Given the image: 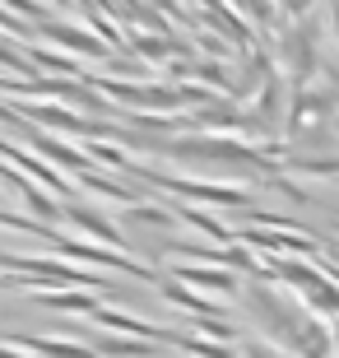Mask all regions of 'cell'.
I'll list each match as a JSON object with an SVG mask.
<instances>
[{
	"label": "cell",
	"instance_id": "1",
	"mask_svg": "<svg viewBox=\"0 0 339 358\" xmlns=\"http://www.w3.org/2000/svg\"><path fill=\"white\" fill-rule=\"evenodd\" d=\"M270 52H274V61L284 66L288 89L312 84L316 70H321V19H293V24H284Z\"/></svg>",
	"mask_w": 339,
	"mask_h": 358
},
{
	"label": "cell",
	"instance_id": "2",
	"mask_svg": "<svg viewBox=\"0 0 339 358\" xmlns=\"http://www.w3.org/2000/svg\"><path fill=\"white\" fill-rule=\"evenodd\" d=\"M126 173H135L140 182H149L154 191H168V196H186L196 205H214V210H242L251 205L247 186H228V182H200V177H172V173H149L140 163H131Z\"/></svg>",
	"mask_w": 339,
	"mask_h": 358
},
{
	"label": "cell",
	"instance_id": "3",
	"mask_svg": "<svg viewBox=\"0 0 339 358\" xmlns=\"http://www.w3.org/2000/svg\"><path fill=\"white\" fill-rule=\"evenodd\" d=\"M47 242H52L56 252L66 256L70 266H103V270H121V275H135V279H144V284H163V275H154V270L144 266V261H135V256H126V252H112V247H93V242H79V238H70V233H52Z\"/></svg>",
	"mask_w": 339,
	"mask_h": 358
},
{
	"label": "cell",
	"instance_id": "4",
	"mask_svg": "<svg viewBox=\"0 0 339 358\" xmlns=\"http://www.w3.org/2000/svg\"><path fill=\"white\" fill-rule=\"evenodd\" d=\"M10 349H24L28 358H98L84 340H61V335H5Z\"/></svg>",
	"mask_w": 339,
	"mask_h": 358
},
{
	"label": "cell",
	"instance_id": "5",
	"mask_svg": "<svg viewBox=\"0 0 339 358\" xmlns=\"http://www.w3.org/2000/svg\"><path fill=\"white\" fill-rule=\"evenodd\" d=\"M168 279H177V284H186V289H209V293H223V298H233V293H242V284H237L233 270L223 266H172Z\"/></svg>",
	"mask_w": 339,
	"mask_h": 358
},
{
	"label": "cell",
	"instance_id": "6",
	"mask_svg": "<svg viewBox=\"0 0 339 358\" xmlns=\"http://www.w3.org/2000/svg\"><path fill=\"white\" fill-rule=\"evenodd\" d=\"M284 349H293L298 358H330V354H335V331H330L321 317H312V312H307V317H302V326L288 335Z\"/></svg>",
	"mask_w": 339,
	"mask_h": 358
},
{
	"label": "cell",
	"instance_id": "7",
	"mask_svg": "<svg viewBox=\"0 0 339 358\" xmlns=\"http://www.w3.org/2000/svg\"><path fill=\"white\" fill-rule=\"evenodd\" d=\"M47 42H61V47H70V52H79V56H93V61H107L112 56V47H107L93 28H75V24H42L38 28Z\"/></svg>",
	"mask_w": 339,
	"mask_h": 358
},
{
	"label": "cell",
	"instance_id": "8",
	"mask_svg": "<svg viewBox=\"0 0 339 358\" xmlns=\"http://www.w3.org/2000/svg\"><path fill=\"white\" fill-rule=\"evenodd\" d=\"M33 154L47 159V163H56V168H66L70 177H79V173H89V168H93L89 149L70 145V140H56V135H33Z\"/></svg>",
	"mask_w": 339,
	"mask_h": 358
},
{
	"label": "cell",
	"instance_id": "9",
	"mask_svg": "<svg viewBox=\"0 0 339 358\" xmlns=\"http://www.w3.org/2000/svg\"><path fill=\"white\" fill-rule=\"evenodd\" d=\"M61 219H70L75 228H84L89 238L107 242V247H126V238H121V228L107 219V214L89 210V205H75V200H61Z\"/></svg>",
	"mask_w": 339,
	"mask_h": 358
},
{
	"label": "cell",
	"instance_id": "10",
	"mask_svg": "<svg viewBox=\"0 0 339 358\" xmlns=\"http://www.w3.org/2000/svg\"><path fill=\"white\" fill-rule=\"evenodd\" d=\"M89 349L98 358H158L154 340H131V335H98L89 340Z\"/></svg>",
	"mask_w": 339,
	"mask_h": 358
},
{
	"label": "cell",
	"instance_id": "11",
	"mask_svg": "<svg viewBox=\"0 0 339 358\" xmlns=\"http://www.w3.org/2000/svg\"><path fill=\"white\" fill-rule=\"evenodd\" d=\"M19 117L28 121H42V126H52V131H66V135H84V121L79 112H70V107H56V103H28Z\"/></svg>",
	"mask_w": 339,
	"mask_h": 358
},
{
	"label": "cell",
	"instance_id": "12",
	"mask_svg": "<svg viewBox=\"0 0 339 358\" xmlns=\"http://www.w3.org/2000/svg\"><path fill=\"white\" fill-rule=\"evenodd\" d=\"M38 303L47 307V312H84V317H93L98 312V293H84V289H56V293H38Z\"/></svg>",
	"mask_w": 339,
	"mask_h": 358
},
{
	"label": "cell",
	"instance_id": "13",
	"mask_svg": "<svg viewBox=\"0 0 339 358\" xmlns=\"http://www.w3.org/2000/svg\"><path fill=\"white\" fill-rule=\"evenodd\" d=\"M158 289H163V298H168V303H177V307H186V312H191V317H214V312H219V307L209 303V298H200L196 289H186V284H177V279H168L163 275V284H158Z\"/></svg>",
	"mask_w": 339,
	"mask_h": 358
},
{
	"label": "cell",
	"instance_id": "14",
	"mask_svg": "<svg viewBox=\"0 0 339 358\" xmlns=\"http://www.w3.org/2000/svg\"><path fill=\"white\" fill-rule=\"evenodd\" d=\"M172 214H177V224L200 228V233H209L214 242H233V224H223V219H214V214H205V210H191V205H172Z\"/></svg>",
	"mask_w": 339,
	"mask_h": 358
},
{
	"label": "cell",
	"instance_id": "15",
	"mask_svg": "<svg viewBox=\"0 0 339 358\" xmlns=\"http://www.w3.org/2000/svg\"><path fill=\"white\" fill-rule=\"evenodd\" d=\"M24 200H28V219H38V224H47V228L61 224V200H56L52 191H42V186L28 182L24 186Z\"/></svg>",
	"mask_w": 339,
	"mask_h": 358
},
{
	"label": "cell",
	"instance_id": "16",
	"mask_svg": "<svg viewBox=\"0 0 339 358\" xmlns=\"http://www.w3.org/2000/svg\"><path fill=\"white\" fill-rule=\"evenodd\" d=\"M121 219H126V224H149V228H172L177 224V214L172 210H163V205H126V210H121Z\"/></svg>",
	"mask_w": 339,
	"mask_h": 358
},
{
	"label": "cell",
	"instance_id": "17",
	"mask_svg": "<svg viewBox=\"0 0 339 358\" xmlns=\"http://www.w3.org/2000/svg\"><path fill=\"white\" fill-rule=\"evenodd\" d=\"M0 5H10V10L28 14V19H38V14H42V5H38V0H0Z\"/></svg>",
	"mask_w": 339,
	"mask_h": 358
},
{
	"label": "cell",
	"instance_id": "18",
	"mask_svg": "<svg viewBox=\"0 0 339 358\" xmlns=\"http://www.w3.org/2000/svg\"><path fill=\"white\" fill-rule=\"evenodd\" d=\"M326 10H330V28L339 33V0H326Z\"/></svg>",
	"mask_w": 339,
	"mask_h": 358
},
{
	"label": "cell",
	"instance_id": "19",
	"mask_svg": "<svg viewBox=\"0 0 339 358\" xmlns=\"http://www.w3.org/2000/svg\"><path fill=\"white\" fill-rule=\"evenodd\" d=\"M0 358H28V354H24V349H10L5 340H0Z\"/></svg>",
	"mask_w": 339,
	"mask_h": 358
},
{
	"label": "cell",
	"instance_id": "20",
	"mask_svg": "<svg viewBox=\"0 0 339 358\" xmlns=\"http://www.w3.org/2000/svg\"><path fill=\"white\" fill-rule=\"evenodd\" d=\"M0 289H10V275H0Z\"/></svg>",
	"mask_w": 339,
	"mask_h": 358
},
{
	"label": "cell",
	"instance_id": "21",
	"mask_svg": "<svg viewBox=\"0 0 339 358\" xmlns=\"http://www.w3.org/2000/svg\"><path fill=\"white\" fill-rule=\"evenodd\" d=\"M228 5H233V10H242V0H228Z\"/></svg>",
	"mask_w": 339,
	"mask_h": 358
},
{
	"label": "cell",
	"instance_id": "22",
	"mask_svg": "<svg viewBox=\"0 0 339 358\" xmlns=\"http://www.w3.org/2000/svg\"><path fill=\"white\" fill-rule=\"evenodd\" d=\"M330 126H335V131H339V112H335V121H330Z\"/></svg>",
	"mask_w": 339,
	"mask_h": 358
}]
</instances>
